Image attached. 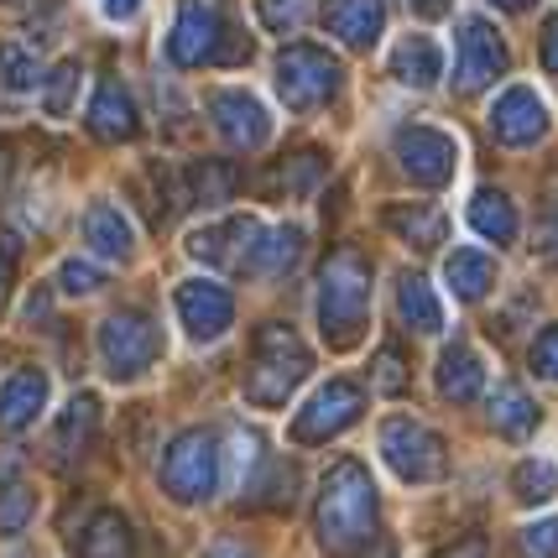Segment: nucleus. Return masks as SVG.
<instances>
[{
  "label": "nucleus",
  "instance_id": "nucleus-22",
  "mask_svg": "<svg viewBox=\"0 0 558 558\" xmlns=\"http://www.w3.org/2000/svg\"><path fill=\"white\" fill-rule=\"evenodd\" d=\"M486 391V361L475 355V344L454 340L444 355H438V397L449 402H475Z\"/></svg>",
  "mask_w": 558,
  "mask_h": 558
},
{
  "label": "nucleus",
  "instance_id": "nucleus-16",
  "mask_svg": "<svg viewBox=\"0 0 558 558\" xmlns=\"http://www.w3.org/2000/svg\"><path fill=\"white\" fill-rule=\"evenodd\" d=\"M95 428H99V397L95 391H78L69 408L58 413V423H52V438H48V454L58 464L78 460L89 444H95Z\"/></svg>",
  "mask_w": 558,
  "mask_h": 558
},
{
  "label": "nucleus",
  "instance_id": "nucleus-40",
  "mask_svg": "<svg viewBox=\"0 0 558 558\" xmlns=\"http://www.w3.org/2000/svg\"><path fill=\"white\" fill-rule=\"evenodd\" d=\"M58 282H63V292H69V298H89V292L105 288V271H99L95 262H78V256H73V262H63Z\"/></svg>",
  "mask_w": 558,
  "mask_h": 558
},
{
  "label": "nucleus",
  "instance_id": "nucleus-24",
  "mask_svg": "<svg viewBox=\"0 0 558 558\" xmlns=\"http://www.w3.org/2000/svg\"><path fill=\"white\" fill-rule=\"evenodd\" d=\"M387 230L402 245H413V251H434V245H444V235H449V219H444L438 204H391Z\"/></svg>",
  "mask_w": 558,
  "mask_h": 558
},
{
  "label": "nucleus",
  "instance_id": "nucleus-38",
  "mask_svg": "<svg viewBox=\"0 0 558 558\" xmlns=\"http://www.w3.org/2000/svg\"><path fill=\"white\" fill-rule=\"evenodd\" d=\"M256 11H262V26H271V32H298L308 16V0H256Z\"/></svg>",
  "mask_w": 558,
  "mask_h": 558
},
{
  "label": "nucleus",
  "instance_id": "nucleus-8",
  "mask_svg": "<svg viewBox=\"0 0 558 558\" xmlns=\"http://www.w3.org/2000/svg\"><path fill=\"white\" fill-rule=\"evenodd\" d=\"M157 324L142 314V308H121V314H110L99 324V361L105 371L116 376V381H131V376H142L146 365L157 361Z\"/></svg>",
  "mask_w": 558,
  "mask_h": 558
},
{
  "label": "nucleus",
  "instance_id": "nucleus-26",
  "mask_svg": "<svg viewBox=\"0 0 558 558\" xmlns=\"http://www.w3.org/2000/svg\"><path fill=\"white\" fill-rule=\"evenodd\" d=\"M444 282L454 288L460 303H481L496 282V262H490L486 251H475V245H460V251H449V262H444Z\"/></svg>",
  "mask_w": 558,
  "mask_h": 558
},
{
  "label": "nucleus",
  "instance_id": "nucleus-43",
  "mask_svg": "<svg viewBox=\"0 0 558 558\" xmlns=\"http://www.w3.org/2000/svg\"><path fill=\"white\" fill-rule=\"evenodd\" d=\"M11 277H16V241L0 235V308H5V298H11Z\"/></svg>",
  "mask_w": 558,
  "mask_h": 558
},
{
  "label": "nucleus",
  "instance_id": "nucleus-7",
  "mask_svg": "<svg viewBox=\"0 0 558 558\" xmlns=\"http://www.w3.org/2000/svg\"><path fill=\"white\" fill-rule=\"evenodd\" d=\"M381 454H387L391 475H402L408 486H434L449 475V444L417 417H387L381 423Z\"/></svg>",
  "mask_w": 558,
  "mask_h": 558
},
{
  "label": "nucleus",
  "instance_id": "nucleus-5",
  "mask_svg": "<svg viewBox=\"0 0 558 558\" xmlns=\"http://www.w3.org/2000/svg\"><path fill=\"white\" fill-rule=\"evenodd\" d=\"M168 58L178 63V69H198V63H241V58H251V43H241V37L225 26V16H219L215 5L189 0V5L178 11V22H172Z\"/></svg>",
  "mask_w": 558,
  "mask_h": 558
},
{
  "label": "nucleus",
  "instance_id": "nucleus-28",
  "mask_svg": "<svg viewBox=\"0 0 558 558\" xmlns=\"http://www.w3.org/2000/svg\"><path fill=\"white\" fill-rule=\"evenodd\" d=\"M131 548H136V537L121 511H95L89 527L78 533V558H131Z\"/></svg>",
  "mask_w": 558,
  "mask_h": 558
},
{
  "label": "nucleus",
  "instance_id": "nucleus-18",
  "mask_svg": "<svg viewBox=\"0 0 558 558\" xmlns=\"http://www.w3.org/2000/svg\"><path fill=\"white\" fill-rule=\"evenodd\" d=\"M324 26L344 48H371L387 26V5L381 0H324Z\"/></svg>",
  "mask_w": 558,
  "mask_h": 558
},
{
  "label": "nucleus",
  "instance_id": "nucleus-27",
  "mask_svg": "<svg viewBox=\"0 0 558 558\" xmlns=\"http://www.w3.org/2000/svg\"><path fill=\"white\" fill-rule=\"evenodd\" d=\"M235 189H241V172L230 168V162H189V172L178 178L183 209L189 204H225Z\"/></svg>",
  "mask_w": 558,
  "mask_h": 558
},
{
  "label": "nucleus",
  "instance_id": "nucleus-21",
  "mask_svg": "<svg viewBox=\"0 0 558 558\" xmlns=\"http://www.w3.org/2000/svg\"><path fill=\"white\" fill-rule=\"evenodd\" d=\"M84 245L95 251L99 262H125L131 256V245H136V235H131V219L121 215V204H89L84 209Z\"/></svg>",
  "mask_w": 558,
  "mask_h": 558
},
{
  "label": "nucleus",
  "instance_id": "nucleus-36",
  "mask_svg": "<svg viewBox=\"0 0 558 558\" xmlns=\"http://www.w3.org/2000/svg\"><path fill=\"white\" fill-rule=\"evenodd\" d=\"M32 511H37V496L26 481H0V537H16L26 533V522H32Z\"/></svg>",
  "mask_w": 558,
  "mask_h": 558
},
{
  "label": "nucleus",
  "instance_id": "nucleus-2",
  "mask_svg": "<svg viewBox=\"0 0 558 558\" xmlns=\"http://www.w3.org/2000/svg\"><path fill=\"white\" fill-rule=\"evenodd\" d=\"M365 314H371V262L355 245H340L318 267V329L329 350H350L361 340Z\"/></svg>",
  "mask_w": 558,
  "mask_h": 558
},
{
  "label": "nucleus",
  "instance_id": "nucleus-45",
  "mask_svg": "<svg viewBox=\"0 0 558 558\" xmlns=\"http://www.w3.org/2000/svg\"><path fill=\"white\" fill-rule=\"evenodd\" d=\"M105 22H136L142 16V0H99Z\"/></svg>",
  "mask_w": 558,
  "mask_h": 558
},
{
  "label": "nucleus",
  "instance_id": "nucleus-39",
  "mask_svg": "<svg viewBox=\"0 0 558 558\" xmlns=\"http://www.w3.org/2000/svg\"><path fill=\"white\" fill-rule=\"evenodd\" d=\"M517 548H522V558H558V517L522 527V533H517Z\"/></svg>",
  "mask_w": 558,
  "mask_h": 558
},
{
  "label": "nucleus",
  "instance_id": "nucleus-25",
  "mask_svg": "<svg viewBox=\"0 0 558 558\" xmlns=\"http://www.w3.org/2000/svg\"><path fill=\"white\" fill-rule=\"evenodd\" d=\"M298 262H303V230L298 225H277V230L256 235L245 271H256V277H288Z\"/></svg>",
  "mask_w": 558,
  "mask_h": 558
},
{
  "label": "nucleus",
  "instance_id": "nucleus-31",
  "mask_svg": "<svg viewBox=\"0 0 558 558\" xmlns=\"http://www.w3.org/2000/svg\"><path fill=\"white\" fill-rule=\"evenodd\" d=\"M470 225H475V235H486V241L507 245L517 241V209H511L507 194H496V189H475V198H470Z\"/></svg>",
  "mask_w": 558,
  "mask_h": 558
},
{
  "label": "nucleus",
  "instance_id": "nucleus-30",
  "mask_svg": "<svg viewBox=\"0 0 558 558\" xmlns=\"http://www.w3.org/2000/svg\"><path fill=\"white\" fill-rule=\"evenodd\" d=\"M397 318L417 329V335H438L444 329V308H438L434 288H428V277H402V288H397Z\"/></svg>",
  "mask_w": 558,
  "mask_h": 558
},
{
  "label": "nucleus",
  "instance_id": "nucleus-14",
  "mask_svg": "<svg viewBox=\"0 0 558 558\" xmlns=\"http://www.w3.org/2000/svg\"><path fill=\"white\" fill-rule=\"evenodd\" d=\"M209 116H215V131L235 146V151H256V146H267V136H271L267 105L256 95H245V89H219V95L209 99Z\"/></svg>",
  "mask_w": 558,
  "mask_h": 558
},
{
  "label": "nucleus",
  "instance_id": "nucleus-33",
  "mask_svg": "<svg viewBox=\"0 0 558 558\" xmlns=\"http://www.w3.org/2000/svg\"><path fill=\"white\" fill-rule=\"evenodd\" d=\"M554 490H558L554 460H522L517 470H511V496H517L522 507H543Z\"/></svg>",
  "mask_w": 558,
  "mask_h": 558
},
{
  "label": "nucleus",
  "instance_id": "nucleus-4",
  "mask_svg": "<svg viewBox=\"0 0 558 558\" xmlns=\"http://www.w3.org/2000/svg\"><path fill=\"white\" fill-rule=\"evenodd\" d=\"M219 475H225V449L209 428H189L168 444L162 454V490H168L178 507H198L219 490Z\"/></svg>",
  "mask_w": 558,
  "mask_h": 558
},
{
  "label": "nucleus",
  "instance_id": "nucleus-13",
  "mask_svg": "<svg viewBox=\"0 0 558 558\" xmlns=\"http://www.w3.org/2000/svg\"><path fill=\"white\" fill-rule=\"evenodd\" d=\"M490 136L501 146H533L548 136V105L537 99V89L511 84L501 89V99L490 105Z\"/></svg>",
  "mask_w": 558,
  "mask_h": 558
},
{
  "label": "nucleus",
  "instance_id": "nucleus-9",
  "mask_svg": "<svg viewBox=\"0 0 558 558\" xmlns=\"http://www.w3.org/2000/svg\"><path fill=\"white\" fill-rule=\"evenodd\" d=\"M361 413H365V391L355 381H329V387H318L303 402V413L292 417V444H329Z\"/></svg>",
  "mask_w": 558,
  "mask_h": 558
},
{
  "label": "nucleus",
  "instance_id": "nucleus-20",
  "mask_svg": "<svg viewBox=\"0 0 558 558\" xmlns=\"http://www.w3.org/2000/svg\"><path fill=\"white\" fill-rule=\"evenodd\" d=\"M387 69H391V78L408 84V89H434L438 78H444V52H438L434 37L413 32V37H402V43L391 48Z\"/></svg>",
  "mask_w": 558,
  "mask_h": 558
},
{
  "label": "nucleus",
  "instance_id": "nucleus-41",
  "mask_svg": "<svg viewBox=\"0 0 558 558\" xmlns=\"http://www.w3.org/2000/svg\"><path fill=\"white\" fill-rule=\"evenodd\" d=\"M533 376H543V381L558 387V324H548L533 340Z\"/></svg>",
  "mask_w": 558,
  "mask_h": 558
},
{
  "label": "nucleus",
  "instance_id": "nucleus-19",
  "mask_svg": "<svg viewBox=\"0 0 558 558\" xmlns=\"http://www.w3.org/2000/svg\"><path fill=\"white\" fill-rule=\"evenodd\" d=\"M89 131L99 142H131L142 131V116H136V105H131L121 78H105L95 89V99H89Z\"/></svg>",
  "mask_w": 558,
  "mask_h": 558
},
{
  "label": "nucleus",
  "instance_id": "nucleus-6",
  "mask_svg": "<svg viewBox=\"0 0 558 558\" xmlns=\"http://www.w3.org/2000/svg\"><path fill=\"white\" fill-rule=\"evenodd\" d=\"M340 58L329 48H314V43H292L282 58H277V95L288 110L298 116H308L318 105H329V99L340 95Z\"/></svg>",
  "mask_w": 558,
  "mask_h": 558
},
{
  "label": "nucleus",
  "instance_id": "nucleus-49",
  "mask_svg": "<svg viewBox=\"0 0 558 558\" xmlns=\"http://www.w3.org/2000/svg\"><path fill=\"white\" fill-rule=\"evenodd\" d=\"M496 5H501V11H527L533 0H496Z\"/></svg>",
  "mask_w": 558,
  "mask_h": 558
},
{
  "label": "nucleus",
  "instance_id": "nucleus-15",
  "mask_svg": "<svg viewBox=\"0 0 558 558\" xmlns=\"http://www.w3.org/2000/svg\"><path fill=\"white\" fill-rule=\"evenodd\" d=\"M256 235H262V225H256V219L230 215V219H219V225H204V230H194V235H189V256L209 262V267L245 271Z\"/></svg>",
  "mask_w": 558,
  "mask_h": 558
},
{
  "label": "nucleus",
  "instance_id": "nucleus-3",
  "mask_svg": "<svg viewBox=\"0 0 558 558\" xmlns=\"http://www.w3.org/2000/svg\"><path fill=\"white\" fill-rule=\"evenodd\" d=\"M314 355L308 344L292 335L288 324H262L251 340V365H245V397L256 408H282L292 391L308 381Z\"/></svg>",
  "mask_w": 558,
  "mask_h": 558
},
{
  "label": "nucleus",
  "instance_id": "nucleus-10",
  "mask_svg": "<svg viewBox=\"0 0 558 558\" xmlns=\"http://www.w3.org/2000/svg\"><path fill=\"white\" fill-rule=\"evenodd\" d=\"M391 151H397V168L408 172L413 183H423V189H444L454 178V168H460L454 136H444L434 125H402Z\"/></svg>",
  "mask_w": 558,
  "mask_h": 558
},
{
  "label": "nucleus",
  "instance_id": "nucleus-12",
  "mask_svg": "<svg viewBox=\"0 0 558 558\" xmlns=\"http://www.w3.org/2000/svg\"><path fill=\"white\" fill-rule=\"evenodd\" d=\"M178 318L194 340H219L230 324H235V298L230 288H219L209 277H194V282H178Z\"/></svg>",
  "mask_w": 558,
  "mask_h": 558
},
{
  "label": "nucleus",
  "instance_id": "nucleus-1",
  "mask_svg": "<svg viewBox=\"0 0 558 558\" xmlns=\"http://www.w3.org/2000/svg\"><path fill=\"white\" fill-rule=\"evenodd\" d=\"M314 527H318V543L335 558H350L371 537V527H376V486H371L361 460L329 464V475L318 481Z\"/></svg>",
  "mask_w": 558,
  "mask_h": 558
},
{
  "label": "nucleus",
  "instance_id": "nucleus-23",
  "mask_svg": "<svg viewBox=\"0 0 558 558\" xmlns=\"http://www.w3.org/2000/svg\"><path fill=\"white\" fill-rule=\"evenodd\" d=\"M318 178H324V151H292L282 162H271L262 178H256V194L267 198H303L318 189Z\"/></svg>",
  "mask_w": 558,
  "mask_h": 558
},
{
  "label": "nucleus",
  "instance_id": "nucleus-46",
  "mask_svg": "<svg viewBox=\"0 0 558 558\" xmlns=\"http://www.w3.org/2000/svg\"><path fill=\"white\" fill-rule=\"evenodd\" d=\"M417 16H428V22H438V16H449L454 11V0H408Z\"/></svg>",
  "mask_w": 558,
  "mask_h": 558
},
{
  "label": "nucleus",
  "instance_id": "nucleus-42",
  "mask_svg": "<svg viewBox=\"0 0 558 558\" xmlns=\"http://www.w3.org/2000/svg\"><path fill=\"white\" fill-rule=\"evenodd\" d=\"M533 256L543 262V267H558V215L537 219V230H533Z\"/></svg>",
  "mask_w": 558,
  "mask_h": 558
},
{
  "label": "nucleus",
  "instance_id": "nucleus-11",
  "mask_svg": "<svg viewBox=\"0 0 558 558\" xmlns=\"http://www.w3.org/2000/svg\"><path fill=\"white\" fill-rule=\"evenodd\" d=\"M507 73V43L486 16H464L460 22V48H454V84L464 95H481Z\"/></svg>",
  "mask_w": 558,
  "mask_h": 558
},
{
  "label": "nucleus",
  "instance_id": "nucleus-37",
  "mask_svg": "<svg viewBox=\"0 0 558 558\" xmlns=\"http://www.w3.org/2000/svg\"><path fill=\"white\" fill-rule=\"evenodd\" d=\"M371 387L387 391V397L408 387V361H402L397 344H381V350H376V361H371Z\"/></svg>",
  "mask_w": 558,
  "mask_h": 558
},
{
  "label": "nucleus",
  "instance_id": "nucleus-48",
  "mask_svg": "<svg viewBox=\"0 0 558 558\" xmlns=\"http://www.w3.org/2000/svg\"><path fill=\"white\" fill-rule=\"evenodd\" d=\"M204 558H251V554H245L235 537H219V543H209V554H204Z\"/></svg>",
  "mask_w": 558,
  "mask_h": 558
},
{
  "label": "nucleus",
  "instance_id": "nucleus-35",
  "mask_svg": "<svg viewBox=\"0 0 558 558\" xmlns=\"http://www.w3.org/2000/svg\"><path fill=\"white\" fill-rule=\"evenodd\" d=\"M78 78H84V69H78V58H63L58 69L43 78V110H48L52 121H63L73 110V95H78Z\"/></svg>",
  "mask_w": 558,
  "mask_h": 558
},
{
  "label": "nucleus",
  "instance_id": "nucleus-44",
  "mask_svg": "<svg viewBox=\"0 0 558 558\" xmlns=\"http://www.w3.org/2000/svg\"><path fill=\"white\" fill-rule=\"evenodd\" d=\"M438 558H486V537H454L449 548H438Z\"/></svg>",
  "mask_w": 558,
  "mask_h": 558
},
{
  "label": "nucleus",
  "instance_id": "nucleus-47",
  "mask_svg": "<svg viewBox=\"0 0 558 558\" xmlns=\"http://www.w3.org/2000/svg\"><path fill=\"white\" fill-rule=\"evenodd\" d=\"M543 63H548V73L558 78V16L548 22V37H543Z\"/></svg>",
  "mask_w": 558,
  "mask_h": 558
},
{
  "label": "nucleus",
  "instance_id": "nucleus-29",
  "mask_svg": "<svg viewBox=\"0 0 558 558\" xmlns=\"http://www.w3.org/2000/svg\"><path fill=\"white\" fill-rule=\"evenodd\" d=\"M490 423H496V434L527 438L537 428V402L517 381H501V387L490 391Z\"/></svg>",
  "mask_w": 558,
  "mask_h": 558
},
{
  "label": "nucleus",
  "instance_id": "nucleus-34",
  "mask_svg": "<svg viewBox=\"0 0 558 558\" xmlns=\"http://www.w3.org/2000/svg\"><path fill=\"white\" fill-rule=\"evenodd\" d=\"M225 460H230V486L245 490L251 470H262V464H267V444H262L256 428H241V423H235V428H230V454H225Z\"/></svg>",
  "mask_w": 558,
  "mask_h": 558
},
{
  "label": "nucleus",
  "instance_id": "nucleus-17",
  "mask_svg": "<svg viewBox=\"0 0 558 558\" xmlns=\"http://www.w3.org/2000/svg\"><path fill=\"white\" fill-rule=\"evenodd\" d=\"M48 371H16L5 387H0V428L5 434H22V428H32L37 423V413L48 408Z\"/></svg>",
  "mask_w": 558,
  "mask_h": 558
},
{
  "label": "nucleus",
  "instance_id": "nucleus-32",
  "mask_svg": "<svg viewBox=\"0 0 558 558\" xmlns=\"http://www.w3.org/2000/svg\"><path fill=\"white\" fill-rule=\"evenodd\" d=\"M37 84H43L37 52L22 48V43H0V89L11 99H22V95H37Z\"/></svg>",
  "mask_w": 558,
  "mask_h": 558
}]
</instances>
